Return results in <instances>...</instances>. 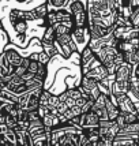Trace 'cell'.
<instances>
[{
	"label": "cell",
	"instance_id": "f1b7e54d",
	"mask_svg": "<svg viewBox=\"0 0 139 146\" xmlns=\"http://www.w3.org/2000/svg\"><path fill=\"white\" fill-rule=\"evenodd\" d=\"M136 49H138V51H139V42H138V45H136Z\"/></svg>",
	"mask_w": 139,
	"mask_h": 146
},
{
	"label": "cell",
	"instance_id": "7402d4cb",
	"mask_svg": "<svg viewBox=\"0 0 139 146\" xmlns=\"http://www.w3.org/2000/svg\"><path fill=\"white\" fill-rule=\"evenodd\" d=\"M46 74H48V68H46V66H45V64H42V63H40V67H38L36 75H38L40 78L45 79V78H46Z\"/></svg>",
	"mask_w": 139,
	"mask_h": 146
},
{
	"label": "cell",
	"instance_id": "ba28073f",
	"mask_svg": "<svg viewBox=\"0 0 139 146\" xmlns=\"http://www.w3.org/2000/svg\"><path fill=\"white\" fill-rule=\"evenodd\" d=\"M72 22H74V27L75 26H87V11H81V13H75L71 15Z\"/></svg>",
	"mask_w": 139,
	"mask_h": 146
},
{
	"label": "cell",
	"instance_id": "5b68a950",
	"mask_svg": "<svg viewBox=\"0 0 139 146\" xmlns=\"http://www.w3.org/2000/svg\"><path fill=\"white\" fill-rule=\"evenodd\" d=\"M108 74H109V72H108L107 67L101 63V64H98L97 67H94V68L89 70L87 72H85L83 75H86V76H89V78H91V79L97 81V82H100V81H102V79H104Z\"/></svg>",
	"mask_w": 139,
	"mask_h": 146
},
{
	"label": "cell",
	"instance_id": "44dd1931",
	"mask_svg": "<svg viewBox=\"0 0 139 146\" xmlns=\"http://www.w3.org/2000/svg\"><path fill=\"white\" fill-rule=\"evenodd\" d=\"M130 19H131V22H132L134 26L139 27V7H136V8L132 10V14H131Z\"/></svg>",
	"mask_w": 139,
	"mask_h": 146
},
{
	"label": "cell",
	"instance_id": "cb8c5ba5",
	"mask_svg": "<svg viewBox=\"0 0 139 146\" xmlns=\"http://www.w3.org/2000/svg\"><path fill=\"white\" fill-rule=\"evenodd\" d=\"M38 67H40V62L38 60H33L30 59V64H29V67H27V71H30L33 74H36L38 70Z\"/></svg>",
	"mask_w": 139,
	"mask_h": 146
},
{
	"label": "cell",
	"instance_id": "484cf974",
	"mask_svg": "<svg viewBox=\"0 0 139 146\" xmlns=\"http://www.w3.org/2000/svg\"><path fill=\"white\" fill-rule=\"evenodd\" d=\"M94 112L98 115V117L101 120H108V112H107V108H98V109H94Z\"/></svg>",
	"mask_w": 139,
	"mask_h": 146
},
{
	"label": "cell",
	"instance_id": "5bb4252c",
	"mask_svg": "<svg viewBox=\"0 0 139 146\" xmlns=\"http://www.w3.org/2000/svg\"><path fill=\"white\" fill-rule=\"evenodd\" d=\"M3 138L6 141V143H11V145H18L17 141V133L14 128H8L6 134H3Z\"/></svg>",
	"mask_w": 139,
	"mask_h": 146
},
{
	"label": "cell",
	"instance_id": "4316f807",
	"mask_svg": "<svg viewBox=\"0 0 139 146\" xmlns=\"http://www.w3.org/2000/svg\"><path fill=\"white\" fill-rule=\"evenodd\" d=\"M79 146H89V137L85 131L79 134Z\"/></svg>",
	"mask_w": 139,
	"mask_h": 146
},
{
	"label": "cell",
	"instance_id": "83f0119b",
	"mask_svg": "<svg viewBox=\"0 0 139 146\" xmlns=\"http://www.w3.org/2000/svg\"><path fill=\"white\" fill-rule=\"evenodd\" d=\"M26 71H27V68L26 67H23V66H18V67H15V70H14V74H17V75L22 76L23 74H25Z\"/></svg>",
	"mask_w": 139,
	"mask_h": 146
},
{
	"label": "cell",
	"instance_id": "d4e9b609",
	"mask_svg": "<svg viewBox=\"0 0 139 146\" xmlns=\"http://www.w3.org/2000/svg\"><path fill=\"white\" fill-rule=\"evenodd\" d=\"M49 60H51V57L48 56L44 51L38 52V62H40V63H42V64H45V66H46V64L49 63Z\"/></svg>",
	"mask_w": 139,
	"mask_h": 146
},
{
	"label": "cell",
	"instance_id": "8fae6325",
	"mask_svg": "<svg viewBox=\"0 0 139 146\" xmlns=\"http://www.w3.org/2000/svg\"><path fill=\"white\" fill-rule=\"evenodd\" d=\"M107 112H108V117H109V120H116V117L120 115V109L117 108L116 105H115L113 102L111 101V98L108 100L107 102Z\"/></svg>",
	"mask_w": 139,
	"mask_h": 146
},
{
	"label": "cell",
	"instance_id": "7c38bea8",
	"mask_svg": "<svg viewBox=\"0 0 139 146\" xmlns=\"http://www.w3.org/2000/svg\"><path fill=\"white\" fill-rule=\"evenodd\" d=\"M124 60L128 62L131 66L138 64L139 63V51L138 49H134V51L126 52V53H124Z\"/></svg>",
	"mask_w": 139,
	"mask_h": 146
},
{
	"label": "cell",
	"instance_id": "603a6c76",
	"mask_svg": "<svg viewBox=\"0 0 139 146\" xmlns=\"http://www.w3.org/2000/svg\"><path fill=\"white\" fill-rule=\"evenodd\" d=\"M60 98H59V96L57 94H51V97H49V101H48V105L49 107H55V108H57V105L60 104Z\"/></svg>",
	"mask_w": 139,
	"mask_h": 146
},
{
	"label": "cell",
	"instance_id": "f546056e",
	"mask_svg": "<svg viewBox=\"0 0 139 146\" xmlns=\"http://www.w3.org/2000/svg\"><path fill=\"white\" fill-rule=\"evenodd\" d=\"M138 145H139V139H138Z\"/></svg>",
	"mask_w": 139,
	"mask_h": 146
},
{
	"label": "cell",
	"instance_id": "30bf717a",
	"mask_svg": "<svg viewBox=\"0 0 139 146\" xmlns=\"http://www.w3.org/2000/svg\"><path fill=\"white\" fill-rule=\"evenodd\" d=\"M45 1H46V6H48L49 11H56V10L66 8L70 0H45Z\"/></svg>",
	"mask_w": 139,
	"mask_h": 146
},
{
	"label": "cell",
	"instance_id": "ac0fdd59",
	"mask_svg": "<svg viewBox=\"0 0 139 146\" xmlns=\"http://www.w3.org/2000/svg\"><path fill=\"white\" fill-rule=\"evenodd\" d=\"M4 123L8 126V128H14V130H15V128L18 127V117L7 113L6 116H4Z\"/></svg>",
	"mask_w": 139,
	"mask_h": 146
},
{
	"label": "cell",
	"instance_id": "9a60e30c",
	"mask_svg": "<svg viewBox=\"0 0 139 146\" xmlns=\"http://www.w3.org/2000/svg\"><path fill=\"white\" fill-rule=\"evenodd\" d=\"M41 42H42V41H41ZM42 51L49 57L56 56L57 49H56V46H55V41H53V42H42Z\"/></svg>",
	"mask_w": 139,
	"mask_h": 146
},
{
	"label": "cell",
	"instance_id": "e0dca14e",
	"mask_svg": "<svg viewBox=\"0 0 139 146\" xmlns=\"http://www.w3.org/2000/svg\"><path fill=\"white\" fill-rule=\"evenodd\" d=\"M94 55H95V53L91 51V48H90V46H86V48L81 52V66H82V64H85V63H87L89 60L94 56Z\"/></svg>",
	"mask_w": 139,
	"mask_h": 146
},
{
	"label": "cell",
	"instance_id": "8992f818",
	"mask_svg": "<svg viewBox=\"0 0 139 146\" xmlns=\"http://www.w3.org/2000/svg\"><path fill=\"white\" fill-rule=\"evenodd\" d=\"M130 89V81H121V79H115L113 85H112V89L111 92L113 94H126Z\"/></svg>",
	"mask_w": 139,
	"mask_h": 146
},
{
	"label": "cell",
	"instance_id": "ffe728a7",
	"mask_svg": "<svg viewBox=\"0 0 139 146\" xmlns=\"http://www.w3.org/2000/svg\"><path fill=\"white\" fill-rule=\"evenodd\" d=\"M67 94H68V97L74 98V100H78L79 97H82V93H81V89H79V86H76V88H70V89H67Z\"/></svg>",
	"mask_w": 139,
	"mask_h": 146
},
{
	"label": "cell",
	"instance_id": "2e32d148",
	"mask_svg": "<svg viewBox=\"0 0 139 146\" xmlns=\"http://www.w3.org/2000/svg\"><path fill=\"white\" fill-rule=\"evenodd\" d=\"M34 11H36V14H37L38 18H45V17L48 15V13H49L48 6H46V1H44V3H40L38 6H36V7H34Z\"/></svg>",
	"mask_w": 139,
	"mask_h": 146
},
{
	"label": "cell",
	"instance_id": "d6986e66",
	"mask_svg": "<svg viewBox=\"0 0 139 146\" xmlns=\"http://www.w3.org/2000/svg\"><path fill=\"white\" fill-rule=\"evenodd\" d=\"M10 42V37H8V34L4 29H1L0 27V53L4 51V46Z\"/></svg>",
	"mask_w": 139,
	"mask_h": 146
},
{
	"label": "cell",
	"instance_id": "6da1fadb",
	"mask_svg": "<svg viewBox=\"0 0 139 146\" xmlns=\"http://www.w3.org/2000/svg\"><path fill=\"white\" fill-rule=\"evenodd\" d=\"M71 36H72V40L76 45V51L79 53L87 46L90 42V38H91L87 26H75L71 32Z\"/></svg>",
	"mask_w": 139,
	"mask_h": 146
},
{
	"label": "cell",
	"instance_id": "4fadbf2b",
	"mask_svg": "<svg viewBox=\"0 0 139 146\" xmlns=\"http://www.w3.org/2000/svg\"><path fill=\"white\" fill-rule=\"evenodd\" d=\"M55 40H56V36H55L53 26L48 25L46 29H45L44 34H42V37H41V41H42V42H53Z\"/></svg>",
	"mask_w": 139,
	"mask_h": 146
},
{
	"label": "cell",
	"instance_id": "277c9868",
	"mask_svg": "<svg viewBox=\"0 0 139 146\" xmlns=\"http://www.w3.org/2000/svg\"><path fill=\"white\" fill-rule=\"evenodd\" d=\"M131 74H132V66L128 63V62H123V63L116 68V72H115V76L116 79H121V81H130L131 78Z\"/></svg>",
	"mask_w": 139,
	"mask_h": 146
},
{
	"label": "cell",
	"instance_id": "9c48e42d",
	"mask_svg": "<svg viewBox=\"0 0 139 146\" xmlns=\"http://www.w3.org/2000/svg\"><path fill=\"white\" fill-rule=\"evenodd\" d=\"M42 123H44L45 127H49V128H53V127H56V126H59V124H62L59 116L57 115H51V113L45 115L44 117H42Z\"/></svg>",
	"mask_w": 139,
	"mask_h": 146
},
{
	"label": "cell",
	"instance_id": "3957f363",
	"mask_svg": "<svg viewBox=\"0 0 139 146\" xmlns=\"http://www.w3.org/2000/svg\"><path fill=\"white\" fill-rule=\"evenodd\" d=\"M100 121H101V119L98 117V115L91 109L81 115V127L83 130L90 127H100Z\"/></svg>",
	"mask_w": 139,
	"mask_h": 146
},
{
	"label": "cell",
	"instance_id": "7a4b0ae2",
	"mask_svg": "<svg viewBox=\"0 0 139 146\" xmlns=\"http://www.w3.org/2000/svg\"><path fill=\"white\" fill-rule=\"evenodd\" d=\"M81 86L87 90V93L90 94V97H91V100H93V101H94L98 96L101 94V90H100L98 82L94 81V79H91V78H89V76H86V75H82V79H81Z\"/></svg>",
	"mask_w": 139,
	"mask_h": 146
},
{
	"label": "cell",
	"instance_id": "52a82bcc",
	"mask_svg": "<svg viewBox=\"0 0 139 146\" xmlns=\"http://www.w3.org/2000/svg\"><path fill=\"white\" fill-rule=\"evenodd\" d=\"M15 133H17V141H18V145H27V146H33V138L30 133L27 130H21V128H15Z\"/></svg>",
	"mask_w": 139,
	"mask_h": 146
}]
</instances>
